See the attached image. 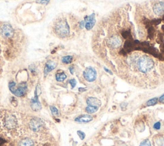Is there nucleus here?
I'll return each instance as SVG.
<instances>
[{
	"label": "nucleus",
	"instance_id": "nucleus-1",
	"mask_svg": "<svg viewBox=\"0 0 164 146\" xmlns=\"http://www.w3.org/2000/svg\"><path fill=\"white\" fill-rule=\"evenodd\" d=\"M134 64H135L137 69L142 74H147L155 67L153 59L147 55L141 56L137 60H135Z\"/></svg>",
	"mask_w": 164,
	"mask_h": 146
},
{
	"label": "nucleus",
	"instance_id": "nucleus-14",
	"mask_svg": "<svg viewBox=\"0 0 164 146\" xmlns=\"http://www.w3.org/2000/svg\"><path fill=\"white\" fill-rule=\"evenodd\" d=\"M67 75L65 72H57V74H56V76H55V78H56V80L57 81V82H63L66 78H67Z\"/></svg>",
	"mask_w": 164,
	"mask_h": 146
},
{
	"label": "nucleus",
	"instance_id": "nucleus-25",
	"mask_svg": "<svg viewBox=\"0 0 164 146\" xmlns=\"http://www.w3.org/2000/svg\"><path fill=\"white\" fill-rule=\"evenodd\" d=\"M69 71H70V72H71V74H73V73H74V67H73V66L70 67H69Z\"/></svg>",
	"mask_w": 164,
	"mask_h": 146
},
{
	"label": "nucleus",
	"instance_id": "nucleus-5",
	"mask_svg": "<svg viewBox=\"0 0 164 146\" xmlns=\"http://www.w3.org/2000/svg\"><path fill=\"white\" fill-rule=\"evenodd\" d=\"M0 33L1 35L6 39L12 37L14 35V30L11 25L9 24H3L0 28Z\"/></svg>",
	"mask_w": 164,
	"mask_h": 146
},
{
	"label": "nucleus",
	"instance_id": "nucleus-12",
	"mask_svg": "<svg viewBox=\"0 0 164 146\" xmlns=\"http://www.w3.org/2000/svg\"><path fill=\"white\" fill-rule=\"evenodd\" d=\"M87 104L89 105V106L99 107L101 106V101L97 99L96 97H88L87 99Z\"/></svg>",
	"mask_w": 164,
	"mask_h": 146
},
{
	"label": "nucleus",
	"instance_id": "nucleus-20",
	"mask_svg": "<svg viewBox=\"0 0 164 146\" xmlns=\"http://www.w3.org/2000/svg\"><path fill=\"white\" fill-rule=\"evenodd\" d=\"M77 134H78V135L79 136V139H80L82 140H83L85 139V135H86L85 133L83 132L82 131H79V130H78V131H77Z\"/></svg>",
	"mask_w": 164,
	"mask_h": 146
},
{
	"label": "nucleus",
	"instance_id": "nucleus-2",
	"mask_svg": "<svg viewBox=\"0 0 164 146\" xmlns=\"http://www.w3.org/2000/svg\"><path fill=\"white\" fill-rule=\"evenodd\" d=\"M55 34L60 38H66L70 34V26L66 19H60L54 25Z\"/></svg>",
	"mask_w": 164,
	"mask_h": 146
},
{
	"label": "nucleus",
	"instance_id": "nucleus-8",
	"mask_svg": "<svg viewBox=\"0 0 164 146\" xmlns=\"http://www.w3.org/2000/svg\"><path fill=\"white\" fill-rule=\"evenodd\" d=\"M31 108L34 111H39L42 108L41 103L39 101L38 95L37 94V91H35V96L34 98H33L31 101Z\"/></svg>",
	"mask_w": 164,
	"mask_h": 146
},
{
	"label": "nucleus",
	"instance_id": "nucleus-15",
	"mask_svg": "<svg viewBox=\"0 0 164 146\" xmlns=\"http://www.w3.org/2000/svg\"><path fill=\"white\" fill-rule=\"evenodd\" d=\"M98 109H99V107L89 106V105H88L85 108V111L87 113H89V114H93V113L96 112L98 110Z\"/></svg>",
	"mask_w": 164,
	"mask_h": 146
},
{
	"label": "nucleus",
	"instance_id": "nucleus-17",
	"mask_svg": "<svg viewBox=\"0 0 164 146\" xmlns=\"http://www.w3.org/2000/svg\"><path fill=\"white\" fill-rule=\"evenodd\" d=\"M158 99L157 98V97H154V98H153V99L148 100L146 102V105L147 107L154 106V105H155L158 103Z\"/></svg>",
	"mask_w": 164,
	"mask_h": 146
},
{
	"label": "nucleus",
	"instance_id": "nucleus-3",
	"mask_svg": "<svg viewBox=\"0 0 164 146\" xmlns=\"http://www.w3.org/2000/svg\"><path fill=\"white\" fill-rule=\"evenodd\" d=\"M9 88L12 93L14 94L15 96L22 97L26 94L28 87L27 85L25 83H21L19 86L16 87V84H15V83L14 82H12L9 84Z\"/></svg>",
	"mask_w": 164,
	"mask_h": 146
},
{
	"label": "nucleus",
	"instance_id": "nucleus-10",
	"mask_svg": "<svg viewBox=\"0 0 164 146\" xmlns=\"http://www.w3.org/2000/svg\"><path fill=\"white\" fill-rule=\"evenodd\" d=\"M93 120V117L90 115V114L87 115H81L77 117L74 119V121L79 123H90Z\"/></svg>",
	"mask_w": 164,
	"mask_h": 146
},
{
	"label": "nucleus",
	"instance_id": "nucleus-6",
	"mask_svg": "<svg viewBox=\"0 0 164 146\" xmlns=\"http://www.w3.org/2000/svg\"><path fill=\"white\" fill-rule=\"evenodd\" d=\"M44 126L43 121L38 118H34L30 121V128L33 131L37 132L41 131V129Z\"/></svg>",
	"mask_w": 164,
	"mask_h": 146
},
{
	"label": "nucleus",
	"instance_id": "nucleus-26",
	"mask_svg": "<svg viewBox=\"0 0 164 146\" xmlns=\"http://www.w3.org/2000/svg\"><path fill=\"white\" fill-rule=\"evenodd\" d=\"M104 69H105L106 72H109V73H110V74H112V72L110 70H109V69H108L107 68H106V67H104Z\"/></svg>",
	"mask_w": 164,
	"mask_h": 146
},
{
	"label": "nucleus",
	"instance_id": "nucleus-4",
	"mask_svg": "<svg viewBox=\"0 0 164 146\" xmlns=\"http://www.w3.org/2000/svg\"><path fill=\"white\" fill-rule=\"evenodd\" d=\"M83 78L88 82H93L96 80L97 72L93 67H87L83 73Z\"/></svg>",
	"mask_w": 164,
	"mask_h": 146
},
{
	"label": "nucleus",
	"instance_id": "nucleus-11",
	"mask_svg": "<svg viewBox=\"0 0 164 146\" xmlns=\"http://www.w3.org/2000/svg\"><path fill=\"white\" fill-rule=\"evenodd\" d=\"M57 64L54 61H51V60L47 61L44 67V75L46 76L49 72L54 70L57 67Z\"/></svg>",
	"mask_w": 164,
	"mask_h": 146
},
{
	"label": "nucleus",
	"instance_id": "nucleus-23",
	"mask_svg": "<svg viewBox=\"0 0 164 146\" xmlns=\"http://www.w3.org/2000/svg\"><path fill=\"white\" fill-rule=\"evenodd\" d=\"M159 101L160 103H164V94H163L159 98Z\"/></svg>",
	"mask_w": 164,
	"mask_h": 146
},
{
	"label": "nucleus",
	"instance_id": "nucleus-24",
	"mask_svg": "<svg viewBox=\"0 0 164 146\" xmlns=\"http://www.w3.org/2000/svg\"><path fill=\"white\" fill-rule=\"evenodd\" d=\"M50 0H38V2L40 3H47Z\"/></svg>",
	"mask_w": 164,
	"mask_h": 146
},
{
	"label": "nucleus",
	"instance_id": "nucleus-18",
	"mask_svg": "<svg viewBox=\"0 0 164 146\" xmlns=\"http://www.w3.org/2000/svg\"><path fill=\"white\" fill-rule=\"evenodd\" d=\"M50 110H51V112L52 113V115H54V116H58L59 115L58 110L55 107H53V106L50 107Z\"/></svg>",
	"mask_w": 164,
	"mask_h": 146
},
{
	"label": "nucleus",
	"instance_id": "nucleus-21",
	"mask_svg": "<svg viewBox=\"0 0 164 146\" xmlns=\"http://www.w3.org/2000/svg\"><path fill=\"white\" fill-rule=\"evenodd\" d=\"M161 128V123L160 122H157V123H155L153 125V128L156 130H159Z\"/></svg>",
	"mask_w": 164,
	"mask_h": 146
},
{
	"label": "nucleus",
	"instance_id": "nucleus-16",
	"mask_svg": "<svg viewBox=\"0 0 164 146\" xmlns=\"http://www.w3.org/2000/svg\"><path fill=\"white\" fill-rule=\"evenodd\" d=\"M73 56H70V55H68V56H63V57H62V62L63 64H71L72 62H73Z\"/></svg>",
	"mask_w": 164,
	"mask_h": 146
},
{
	"label": "nucleus",
	"instance_id": "nucleus-13",
	"mask_svg": "<svg viewBox=\"0 0 164 146\" xmlns=\"http://www.w3.org/2000/svg\"><path fill=\"white\" fill-rule=\"evenodd\" d=\"M18 146H35V144L32 140L29 138H26L19 142Z\"/></svg>",
	"mask_w": 164,
	"mask_h": 146
},
{
	"label": "nucleus",
	"instance_id": "nucleus-19",
	"mask_svg": "<svg viewBox=\"0 0 164 146\" xmlns=\"http://www.w3.org/2000/svg\"><path fill=\"white\" fill-rule=\"evenodd\" d=\"M140 146H151V142L148 139L144 140L141 143V144H140Z\"/></svg>",
	"mask_w": 164,
	"mask_h": 146
},
{
	"label": "nucleus",
	"instance_id": "nucleus-9",
	"mask_svg": "<svg viewBox=\"0 0 164 146\" xmlns=\"http://www.w3.org/2000/svg\"><path fill=\"white\" fill-rule=\"evenodd\" d=\"M17 125L16 118L14 115H9L5 119V126L10 129L14 128Z\"/></svg>",
	"mask_w": 164,
	"mask_h": 146
},
{
	"label": "nucleus",
	"instance_id": "nucleus-22",
	"mask_svg": "<svg viewBox=\"0 0 164 146\" xmlns=\"http://www.w3.org/2000/svg\"><path fill=\"white\" fill-rule=\"evenodd\" d=\"M69 83L71 85V88H74L76 87V85H77V82L75 79H71L69 80Z\"/></svg>",
	"mask_w": 164,
	"mask_h": 146
},
{
	"label": "nucleus",
	"instance_id": "nucleus-7",
	"mask_svg": "<svg viewBox=\"0 0 164 146\" xmlns=\"http://www.w3.org/2000/svg\"><path fill=\"white\" fill-rule=\"evenodd\" d=\"M85 27L87 30H90L93 28L94 25H95V15L94 14L90 15V16H87L86 18L85 19Z\"/></svg>",
	"mask_w": 164,
	"mask_h": 146
}]
</instances>
